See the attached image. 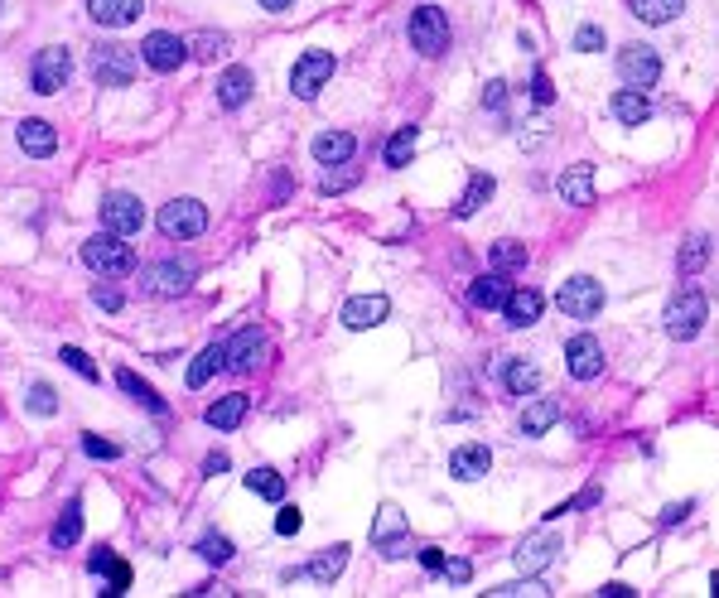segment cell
I'll return each mask as SVG.
<instances>
[{"label":"cell","mask_w":719,"mask_h":598,"mask_svg":"<svg viewBox=\"0 0 719 598\" xmlns=\"http://www.w3.org/2000/svg\"><path fill=\"white\" fill-rule=\"evenodd\" d=\"M247 410H251V401L237 391V396H218L213 406L203 410V420H208V430H218V435H227V430H237L242 420H247Z\"/></svg>","instance_id":"cell-23"},{"label":"cell","mask_w":719,"mask_h":598,"mask_svg":"<svg viewBox=\"0 0 719 598\" xmlns=\"http://www.w3.org/2000/svg\"><path fill=\"white\" fill-rule=\"evenodd\" d=\"M116 386H121V391H126V396H131V401H140V406L145 410H155V415H165V401H160V396H155V391H150V386H145V381L136 377V372H131V367H121V372H116Z\"/></svg>","instance_id":"cell-34"},{"label":"cell","mask_w":719,"mask_h":598,"mask_svg":"<svg viewBox=\"0 0 719 598\" xmlns=\"http://www.w3.org/2000/svg\"><path fill=\"white\" fill-rule=\"evenodd\" d=\"M411 49L425 58H440L449 49V20H444V10H435V5L411 10Z\"/></svg>","instance_id":"cell-6"},{"label":"cell","mask_w":719,"mask_h":598,"mask_svg":"<svg viewBox=\"0 0 719 598\" xmlns=\"http://www.w3.org/2000/svg\"><path fill=\"white\" fill-rule=\"evenodd\" d=\"M531 102H536V107H551L555 102V87H551L546 73H536V78H531Z\"/></svg>","instance_id":"cell-48"},{"label":"cell","mask_w":719,"mask_h":598,"mask_svg":"<svg viewBox=\"0 0 719 598\" xmlns=\"http://www.w3.org/2000/svg\"><path fill=\"white\" fill-rule=\"evenodd\" d=\"M555 550H560V541L546 536V531H536V536H526V541L517 545V555H512V560H517V570L522 574H541L555 560Z\"/></svg>","instance_id":"cell-20"},{"label":"cell","mask_w":719,"mask_h":598,"mask_svg":"<svg viewBox=\"0 0 719 598\" xmlns=\"http://www.w3.org/2000/svg\"><path fill=\"white\" fill-rule=\"evenodd\" d=\"M710 594L719 598V574H710Z\"/></svg>","instance_id":"cell-57"},{"label":"cell","mask_w":719,"mask_h":598,"mask_svg":"<svg viewBox=\"0 0 719 598\" xmlns=\"http://www.w3.org/2000/svg\"><path fill=\"white\" fill-rule=\"evenodd\" d=\"M92 299H97L102 309H111V314L121 309V290H111V285H97V290H92Z\"/></svg>","instance_id":"cell-51"},{"label":"cell","mask_w":719,"mask_h":598,"mask_svg":"<svg viewBox=\"0 0 719 598\" xmlns=\"http://www.w3.org/2000/svg\"><path fill=\"white\" fill-rule=\"evenodd\" d=\"M102 227L116 232V237H136L145 227V208H140L136 193H107L102 198Z\"/></svg>","instance_id":"cell-11"},{"label":"cell","mask_w":719,"mask_h":598,"mask_svg":"<svg viewBox=\"0 0 719 598\" xmlns=\"http://www.w3.org/2000/svg\"><path fill=\"white\" fill-rule=\"evenodd\" d=\"M613 121L618 126H642V121H652V102H647V92L642 87H623V92H613Z\"/></svg>","instance_id":"cell-22"},{"label":"cell","mask_w":719,"mask_h":598,"mask_svg":"<svg viewBox=\"0 0 719 598\" xmlns=\"http://www.w3.org/2000/svg\"><path fill=\"white\" fill-rule=\"evenodd\" d=\"M502 102H507V82H502V78H493V82H488V92H483V107L502 111Z\"/></svg>","instance_id":"cell-50"},{"label":"cell","mask_w":719,"mask_h":598,"mask_svg":"<svg viewBox=\"0 0 719 598\" xmlns=\"http://www.w3.org/2000/svg\"><path fill=\"white\" fill-rule=\"evenodd\" d=\"M227 348V367L232 372H256V362L266 353V333L261 328H242V333H232V343H222Z\"/></svg>","instance_id":"cell-16"},{"label":"cell","mask_w":719,"mask_h":598,"mask_svg":"<svg viewBox=\"0 0 719 598\" xmlns=\"http://www.w3.org/2000/svg\"><path fill=\"white\" fill-rule=\"evenodd\" d=\"M415 140H420L415 136V126H401V131L387 140V169H406V164H411Z\"/></svg>","instance_id":"cell-38"},{"label":"cell","mask_w":719,"mask_h":598,"mask_svg":"<svg viewBox=\"0 0 719 598\" xmlns=\"http://www.w3.org/2000/svg\"><path fill=\"white\" fill-rule=\"evenodd\" d=\"M15 140H20V150L34 155V160H49V155L58 150V131L49 126V121H39V116H25L20 131H15Z\"/></svg>","instance_id":"cell-18"},{"label":"cell","mask_w":719,"mask_h":598,"mask_svg":"<svg viewBox=\"0 0 719 598\" xmlns=\"http://www.w3.org/2000/svg\"><path fill=\"white\" fill-rule=\"evenodd\" d=\"M256 5H261V10H290L295 0H256Z\"/></svg>","instance_id":"cell-56"},{"label":"cell","mask_w":719,"mask_h":598,"mask_svg":"<svg viewBox=\"0 0 719 598\" xmlns=\"http://www.w3.org/2000/svg\"><path fill=\"white\" fill-rule=\"evenodd\" d=\"M705 261H710V237H691V242L676 251V271H681V280L700 275L705 271Z\"/></svg>","instance_id":"cell-35"},{"label":"cell","mask_w":719,"mask_h":598,"mask_svg":"<svg viewBox=\"0 0 719 598\" xmlns=\"http://www.w3.org/2000/svg\"><path fill=\"white\" fill-rule=\"evenodd\" d=\"M247 97H251V73L247 68H227L218 78V107L237 111V107H247Z\"/></svg>","instance_id":"cell-30"},{"label":"cell","mask_w":719,"mask_h":598,"mask_svg":"<svg viewBox=\"0 0 719 598\" xmlns=\"http://www.w3.org/2000/svg\"><path fill=\"white\" fill-rule=\"evenodd\" d=\"M198 555H203L208 565H227V560H232V541H227V536H203V541H198Z\"/></svg>","instance_id":"cell-41"},{"label":"cell","mask_w":719,"mask_h":598,"mask_svg":"<svg viewBox=\"0 0 719 598\" xmlns=\"http://www.w3.org/2000/svg\"><path fill=\"white\" fill-rule=\"evenodd\" d=\"M502 386H507L512 396H536V386H541V367H536V362H526V357H502Z\"/></svg>","instance_id":"cell-25"},{"label":"cell","mask_w":719,"mask_h":598,"mask_svg":"<svg viewBox=\"0 0 719 598\" xmlns=\"http://www.w3.org/2000/svg\"><path fill=\"white\" fill-rule=\"evenodd\" d=\"M247 488L256 492V497H266V502H285V478H280L276 468H251Z\"/></svg>","instance_id":"cell-37"},{"label":"cell","mask_w":719,"mask_h":598,"mask_svg":"<svg viewBox=\"0 0 719 598\" xmlns=\"http://www.w3.org/2000/svg\"><path fill=\"white\" fill-rule=\"evenodd\" d=\"M300 526H305V517H300L295 507H285V512H280V517H276V531H280V536H295Z\"/></svg>","instance_id":"cell-49"},{"label":"cell","mask_w":719,"mask_h":598,"mask_svg":"<svg viewBox=\"0 0 719 598\" xmlns=\"http://www.w3.org/2000/svg\"><path fill=\"white\" fill-rule=\"evenodd\" d=\"M333 78V54L329 49H305V54L295 58V73H290V92L300 97V102H314L319 97V87Z\"/></svg>","instance_id":"cell-7"},{"label":"cell","mask_w":719,"mask_h":598,"mask_svg":"<svg viewBox=\"0 0 719 598\" xmlns=\"http://www.w3.org/2000/svg\"><path fill=\"white\" fill-rule=\"evenodd\" d=\"M541 309H546V295L531 290V285H517L512 295L502 299V319H507V328H531L536 319H541Z\"/></svg>","instance_id":"cell-15"},{"label":"cell","mask_w":719,"mask_h":598,"mask_svg":"<svg viewBox=\"0 0 719 598\" xmlns=\"http://www.w3.org/2000/svg\"><path fill=\"white\" fill-rule=\"evenodd\" d=\"M189 49H194V58H218L222 49H227V34L203 29V34H194V39H189Z\"/></svg>","instance_id":"cell-42"},{"label":"cell","mask_w":719,"mask_h":598,"mask_svg":"<svg viewBox=\"0 0 719 598\" xmlns=\"http://www.w3.org/2000/svg\"><path fill=\"white\" fill-rule=\"evenodd\" d=\"M140 58H145L155 73H179V63L189 58V44H184L179 34H165V29H155V34H145V44H140Z\"/></svg>","instance_id":"cell-13"},{"label":"cell","mask_w":719,"mask_h":598,"mask_svg":"<svg viewBox=\"0 0 719 598\" xmlns=\"http://www.w3.org/2000/svg\"><path fill=\"white\" fill-rule=\"evenodd\" d=\"M488 468H493V449H488V444H464V449L449 454V473H454L459 483H478Z\"/></svg>","instance_id":"cell-19"},{"label":"cell","mask_w":719,"mask_h":598,"mask_svg":"<svg viewBox=\"0 0 719 598\" xmlns=\"http://www.w3.org/2000/svg\"><path fill=\"white\" fill-rule=\"evenodd\" d=\"M63 362H68V367H73V372H78V377H87V381H102V372H97V362H92V357L83 353V348H63Z\"/></svg>","instance_id":"cell-43"},{"label":"cell","mask_w":719,"mask_h":598,"mask_svg":"<svg viewBox=\"0 0 719 598\" xmlns=\"http://www.w3.org/2000/svg\"><path fill=\"white\" fill-rule=\"evenodd\" d=\"M618 78H623V87H657V78H662V58H657V49L652 44H628L623 54H618Z\"/></svg>","instance_id":"cell-8"},{"label":"cell","mask_w":719,"mask_h":598,"mask_svg":"<svg viewBox=\"0 0 719 598\" xmlns=\"http://www.w3.org/2000/svg\"><path fill=\"white\" fill-rule=\"evenodd\" d=\"M599 594H604V598H628V594H633V589H628V584H604Z\"/></svg>","instance_id":"cell-55"},{"label":"cell","mask_w":719,"mask_h":598,"mask_svg":"<svg viewBox=\"0 0 719 598\" xmlns=\"http://www.w3.org/2000/svg\"><path fill=\"white\" fill-rule=\"evenodd\" d=\"M406 536H411V521H406V512L387 502V507L377 512V521H372V545H377L387 560H396V555H406Z\"/></svg>","instance_id":"cell-12"},{"label":"cell","mask_w":719,"mask_h":598,"mask_svg":"<svg viewBox=\"0 0 719 598\" xmlns=\"http://www.w3.org/2000/svg\"><path fill=\"white\" fill-rule=\"evenodd\" d=\"M493 189H498V184H493V174H473L469 189H464V198L454 203V218H473V213L493 198Z\"/></svg>","instance_id":"cell-33"},{"label":"cell","mask_w":719,"mask_h":598,"mask_svg":"<svg viewBox=\"0 0 719 598\" xmlns=\"http://www.w3.org/2000/svg\"><path fill=\"white\" fill-rule=\"evenodd\" d=\"M512 295V285H507V271H488L478 275L469 285V304L473 309H502V299Z\"/></svg>","instance_id":"cell-26"},{"label":"cell","mask_w":719,"mask_h":598,"mask_svg":"<svg viewBox=\"0 0 719 598\" xmlns=\"http://www.w3.org/2000/svg\"><path fill=\"white\" fill-rule=\"evenodd\" d=\"M227 454H222V449H213V454H208V459H203V473H208V478H218V473H227Z\"/></svg>","instance_id":"cell-53"},{"label":"cell","mask_w":719,"mask_h":598,"mask_svg":"<svg viewBox=\"0 0 719 598\" xmlns=\"http://www.w3.org/2000/svg\"><path fill=\"white\" fill-rule=\"evenodd\" d=\"M78 536H83V502L73 497V502L63 507V517L54 521V531H49V541H54L58 550H68V545H78Z\"/></svg>","instance_id":"cell-31"},{"label":"cell","mask_w":719,"mask_h":598,"mask_svg":"<svg viewBox=\"0 0 719 598\" xmlns=\"http://www.w3.org/2000/svg\"><path fill=\"white\" fill-rule=\"evenodd\" d=\"M555 193H560L570 208H589V203H594V164H570V169L555 179Z\"/></svg>","instance_id":"cell-17"},{"label":"cell","mask_w":719,"mask_h":598,"mask_svg":"<svg viewBox=\"0 0 719 598\" xmlns=\"http://www.w3.org/2000/svg\"><path fill=\"white\" fill-rule=\"evenodd\" d=\"M555 304L565 309V319H580V324H589V319H599V309H604V285H599L594 275H570V280L560 285Z\"/></svg>","instance_id":"cell-4"},{"label":"cell","mask_w":719,"mask_h":598,"mask_svg":"<svg viewBox=\"0 0 719 598\" xmlns=\"http://www.w3.org/2000/svg\"><path fill=\"white\" fill-rule=\"evenodd\" d=\"M488 594H493V598H522V594H531V598H546L551 589H546V584H536V579L526 574V584H502V589H488Z\"/></svg>","instance_id":"cell-44"},{"label":"cell","mask_w":719,"mask_h":598,"mask_svg":"<svg viewBox=\"0 0 719 598\" xmlns=\"http://www.w3.org/2000/svg\"><path fill=\"white\" fill-rule=\"evenodd\" d=\"M387 314H391L387 295H358V299H348V304H343V324L348 328H377Z\"/></svg>","instance_id":"cell-24"},{"label":"cell","mask_w":719,"mask_h":598,"mask_svg":"<svg viewBox=\"0 0 719 598\" xmlns=\"http://www.w3.org/2000/svg\"><path fill=\"white\" fill-rule=\"evenodd\" d=\"M440 574L449 579V584H469V579H473V565H469V560H449V555H444V570H440Z\"/></svg>","instance_id":"cell-47"},{"label":"cell","mask_w":719,"mask_h":598,"mask_svg":"<svg viewBox=\"0 0 719 598\" xmlns=\"http://www.w3.org/2000/svg\"><path fill=\"white\" fill-rule=\"evenodd\" d=\"M575 49H580V54H599V49H604V29H599V25H580V34H575Z\"/></svg>","instance_id":"cell-45"},{"label":"cell","mask_w":719,"mask_h":598,"mask_svg":"<svg viewBox=\"0 0 719 598\" xmlns=\"http://www.w3.org/2000/svg\"><path fill=\"white\" fill-rule=\"evenodd\" d=\"M83 266L97 275H131L136 271V251H131V242H121L116 232H107V237L83 242Z\"/></svg>","instance_id":"cell-2"},{"label":"cell","mask_w":719,"mask_h":598,"mask_svg":"<svg viewBox=\"0 0 719 598\" xmlns=\"http://www.w3.org/2000/svg\"><path fill=\"white\" fill-rule=\"evenodd\" d=\"M420 565H425L430 574H440L444 570V550L440 545H425V550H420Z\"/></svg>","instance_id":"cell-52"},{"label":"cell","mask_w":719,"mask_h":598,"mask_svg":"<svg viewBox=\"0 0 719 598\" xmlns=\"http://www.w3.org/2000/svg\"><path fill=\"white\" fill-rule=\"evenodd\" d=\"M189 285H194V271L179 266V261H155V266L140 271V290L150 299H179Z\"/></svg>","instance_id":"cell-10"},{"label":"cell","mask_w":719,"mask_h":598,"mask_svg":"<svg viewBox=\"0 0 719 598\" xmlns=\"http://www.w3.org/2000/svg\"><path fill=\"white\" fill-rule=\"evenodd\" d=\"M353 150H358V140L348 136V131H324V136L314 140V160L319 164H348L353 160Z\"/></svg>","instance_id":"cell-28"},{"label":"cell","mask_w":719,"mask_h":598,"mask_svg":"<svg viewBox=\"0 0 719 598\" xmlns=\"http://www.w3.org/2000/svg\"><path fill=\"white\" fill-rule=\"evenodd\" d=\"M83 454H87V459H121V449H116L111 439H97V435L83 439Z\"/></svg>","instance_id":"cell-46"},{"label":"cell","mask_w":719,"mask_h":598,"mask_svg":"<svg viewBox=\"0 0 719 598\" xmlns=\"http://www.w3.org/2000/svg\"><path fill=\"white\" fill-rule=\"evenodd\" d=\"M218 367H227V348H218V343H213V348H203V353L194 357V367H189V386H208V377H213V372H218Z\"/></svg>","instance_id":"cell-36"},{"label":"cell","mask_w":719,"mask_h":598,"mask_svg":"<svg viewBox=\"0 0 719 598\" xmlns=\"http://www.w3.org/2000/svg\"><path fill=\"white\" fill-rule=\"evenodd\" d=\"M160 232H165L169 242H194V237H203V227H208V208L198 203V198H174V203H165L160 208Z\"/></svg>","instance_id":"cell-5"},{"label":"cell","mask_w":719,"mask_h":598,"mask_svg":"<svg viewBox=\"0 0 719 598\" xmlns=\"http://www.w3.org/2000/svg\"><path fill=\"white\" fill-rule=\"evenodd\" d=\"M343 565H348V545H333V550H324V555H314V560H309L300 574L319 579V584H333V579L343 574Z\"/></svg>","instance_id":"cell-32"},{"label":"cell","mask_w":719,"mask_h":598,"mask_svg":"<svg viewBox=\"0 0 719 598\" xmlns=\"http://www.w3.org/2000/svg\"><path fill=\"white\" fill-rule=\"evenodd\" d=\"M136 68H140V58L131 44H97L92 49V78H97V87H131Z\"/></svg>","instance_id":"cell-3"},{"label":"cell","mask_w":719,"mask_h":598,"mask_svg":"<svg viewBox=\"0 0 719 598\" xmlns=\"http://www.w3.org/2000/svg\"><path fill=\"white\" fill-rule=\"evenodd\" d=\"M565 367H570L575 381L604 377V348H599V338H589V333L570 338V343H565Z\"/></svg>","instance_id":"cell-14"},{"label":"cell","mask_w":719,"mask_h":598,"mask_svg":"<svg viewBox=\"0 0 719 598\" xmlns=\"http://www.w3.org/2000/svg\"><path fill=\"white\" fill-rule=\"evenodd\" d=\"M29 410H34V415H54L58 410V391L49 381H34V386H29Z\"/></svg>","instance_id":"cell-40"},{"label":"cell","mask_w":719,"mask_h":598,"mask_svg":"<svg viewBox=\"0 0 719 598\" xmlns=\"http://www.w3.org/2000/svg\"><path fill=\"white\" fill-rule=\"evenodd\" d=\"M662 319H666V333H671L676 343H691L695 333L705 328V319H710V299L700 295L695 285H686L681 295H676L671 304H666V314H662Z\"/></svg>","instance_id":"cell-1"},{"label":"cell","mask_w":719,"mask_h":598,"mask_svg":"<svg viewBox=\"0 0 719 598\" xmlns=\"http://www.w3.org/2000/svg\"><path fill=\"white\" fill-rule=\"evenodd\" d=\"M686 512H691V502H676V507H666V512H662V526H676V521L686 517Z\"/></svg>","instance_id":"cell-54"},{"label":"cell","mask_w":719,"mask_h":598,"mask_svg":"<svg viewBox=\"0 0 719 598\" xmlns=\"http://www.w3.org/2000/svg\"><path fill=\"white\" fill-rule=\"evenodd\" d=\"M628 5V15H637L642 25H671L681 10H686V0H623Z\"/></svg>","instance_id":"cell-29"},{"label":"cell","mask_w":719,"mask_h":598,"mask_svg":"<svg viewBox=\"0 0 719 598\" xmlns=\"http://www.w3.org/2000/svg\"><path fill=\"white\" fill-rule=\"evenodd\" d=\"M140 10H145V0H87V15H92L97 25H107V29L136 25Z\"/></svg>","instance_id":"cell-21"},{"label":"cell","mask_w":719,"mask_h":598,"mask_svg":"<svg viewBox=\"0 0 719 598\" xmlns=\"http://www.w3.org/2000/svg\"><path fill=\"white\" fill-rule=\"evenodd\" d=\"M68 78H73V58H68V49H58V44L39 49L34 68H29V82H34V92H39V97H54L58 87H68Z\"/></svg>","instance_id":"cell-9"},{"label":"cell","mask_w":719,"mask_h":598,"mask_svg":"<svg viewBox=\"0 0 719 598\" xmlns=\"http://www.w3.org/2000/svg\"><path fill=\"white\" fill-rule=\"evenodd\" d=\"M526 266V242H498L493 246V271H517Z\"/></svg>","instance_id":"cell-39"},{"label":"cell","mask_w":719,"mask_h":598,"mask_svg":"<svg viewBox=\"0 0 719 598\" xmlns=\"http://www.w3.org/2000/svg\"><path fill=\"white\" fill-rule=\"evenodd\" d=\"M555 420H560V401H551V396H536V401L522 410L517 430H522L526 439H541V435H546V430L555 425Z\"/></svg>","instance_id":"cell-27"}]
</instances>
